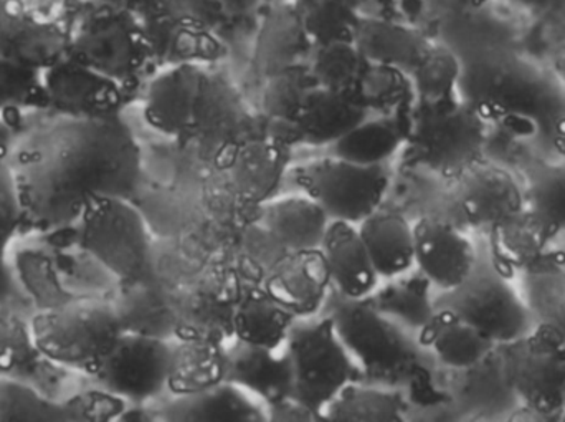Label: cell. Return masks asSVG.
<instances>
[{"mask_svg":"<svg viewBox=\"0 0 565 422\" xmlns=\"http://www.w3.org/2000/svg\"><path fill=\"white\" fill-rule=\"evenodd\" d=\"M25 219L60 231L78 224L95 199H131L142 152L121 115L66 118L39 133L10 166Z\"/></svg>","mask_w":565,"mask_h":422,"instance_id":"obj_1","label":"cell"},{"mask_svg":"<svg viewBox=\"0 0 565 422\" xmlns=\"http://www.w3.org/2000/svg\"><path fill=\"white\" fill-rule=\"evenodd\" d=\"M494 29L475 6L451 10L441 20V42L460 56L461 102L488 126L553 141L565 115L564 86L553 70L524 55L501 32L494 35Z\"/></svg>","mask_w":565,"mask_h":422,"instance_id":"obj_2","label":"cell"},{"mask_svg":"<svg viewBox=\"0 0 565 422\" xmlns=\"http://www.w3.org/2000/svg\"><path fill=\"white\" fill-rule=\"evenodd\" d=\"M68 55L122 88L156 68L151 40L141 17L116 7L89 6L70 35Z\"/></svg>","mask_w":565,"mask_h":422,"instance_id":"obj_3","label":"cell"},{"mask_svg":"<svg viewBox=\"0 0 565 422\" xmlns=\"http://www.w3.org/2000/svg\"><path fill=\"white\" fill-rule=\"evenodd\" d=\"M39 357L92 377L121 337L111 304L76 300L42 312L30 324Z\"/></svg>","mask_w":565,"mask_h":422,"instance_id":"obj_4","label":"cell"},{"mask_svg":"<svg viewBox=\"0 0 565 422\" xmlns=\"http://www.w3.org/2000/svg\"><path fill=\"white\" fill-rule=\"evenodd\" d=\"M490 126L463 102L444 108L414 106L408 123V161L447 181L483 158Z\"/></svg>","mask_w":565,"mask_h":422,"instance_id":"obj_5","label":"cell"},{"mask_svg":"<svg viewBox=\"0 0 565 422\" xmlns=\"http://www.w3.org/2000/svg\"><path fill=\"white\" fill-rule=\"evenodd\" d=\"M79 245L119 284L152 277V249L141 212L122 198H99L83 212Z\"/></svg>","mask_w":565,"mask_h":422,"instance_id":"obj_6","label":"cell"},{"mask_svg":"<svg viewBox=\"0 0 565 422\" xmlns=\"http://www.w3.org/2000/svg\"><path fill=\"white\" fill-rule=\"evenodd\" d=\"M292 398L324 421V410L354 380L355 367L328 315L298 318L289 330Z\"/></svg>","mask_w":565,"mask_h":422,"instance_id":"obj_7","label":"cell"},{"mask_svg":"<svg viewBox=\"0 0 565 422\" xmlns=\"http://www.w3.org/2000/svg\"><path fill=\"white\" fill-rule=\"evenodd\" d=\"M434 308H447L460 315L497 345L514 344L534 328L524 298L487 261H478L463 284L441 292L434 300Z\"/></svg>","mask_w":565,"mask_h":422,"instance_id":"obj_8","label":"cell"},{"mask_svg":"<svg viewBox=\"0 0 565 422\" xmlns=\"http://www.w3.org/2000/svg\"><path fill=\"white\" fill-rule=\"evenodd\" d=\"M298 184L331 221L359 225L381 209L391 176L387 166H361L329 156L305 166Z\"/></svg>","mask_w":565,"mask_h":422,"instance_id":"obj_9","label":"cell"},{"mask_svg":"<svg viewBox=\"0 0 565 422\" xmlns=\"http://www.w3.org/2000/svg\"><path fill=\"white\" fill-rule=\"evenodd\" d=\"M322 312L331 318L355 367L388 373L411 358L412 345L405 330L384 317L367 298L351 300L331 291Z\"/></svg>","mask_w":565,"mask_h":422,"instance_id":"obj_10","label":"cell"},{"mask_svg":"<svg viewBox=\"0 0 565 422\" xmlns=\"http://www.w3.org/2000/svg\"><path fill=\"white\" fill-rule=\"evenodd\" d=\"M504 377L524 408L554 416L565 408V348L543 328L508 345Z\"/></svg>","mask_w":565,"mask_h":422,"instance_id":"obj_11","label":"cell"},{"mask_svg":"<svg viewBox=\"0 0 565 422\" xmlns=\"http://www.w3.org/2000/svg\"><path fill=\"white\" fill-rule=\"evenodd\" d=\"M151 40L156 68L215 62L225 55L217 30L195 9L192 0H152L141 13Z\"/></svg>","mask_w":565,"mask_h":422,"instance_id":"obj_12","label":"cell"},{"mask_svg":"<svg viewBox=\"0 0 565 422\" xmlns=\"http://www.w3.org/2000/svg\"><path fill=\"white\" fill-rule=\"evenodd\" d=\"M169 363V340L122 331L92 377L106 393L145 404L168 391Z\"/></svg>","mask_w":565,"mask_h":422,"instance_id":"obj_13","label":"cell"},{"mask_svg":"<svg viewBox=\"0 0 565 422\" xmlns=\"http://www.w3.org/2000/svg\"><path fill=\"white\" fill-rule=\"evenodd\" d=\"M258 136H264V118L227 78L207 70L192 109L191 141L228 159Z\"/></svg>","mask_w":565,"mask_h":422,"instance_id":"obj_14","label":"cell"},{"mask_svg":"<svg viewBox=\"0 0 565 422\" xmlns=\"http://www.w3.org/2000/svg\"><path fill=\"white\" fill-rule=\"evenodd\" d=\"M451 182L458 222L467 228L498 229L526 211L524 189L513 172L483 158Z\"/></svg>","mask_w":565,"mask_h":422,"instance_id":"obj_15","label":"cell"},{"mask_svg":"<svg viewBox=\"0 0 565 422\" xmlns=\"http://www.w3.org/2000/svg\"><path fill=\"white\" fill-rule=\"evenodd\" d=\"M46 108L65 118L119 115L125 88L65 53L43 70Z\"/></svg>","mask_w":565,"mask_h":422,"instance_id":"obj_16","label":"cell"},{"mask_svg":"<svg viewBox=\"0 0 565 422\" xmlns=\"http://www.w3.org/2000/svg\"><path fill=\"white\" fill-rule=\"evenodd\" d=\"M414 261L430 285L447 292L463 284L480 259L455 222L425 215L414 224Z\"/></svg>","mask_w":565,"mask_h":422,"instance_id":"obj_17","label":"cell"},{"mask_svg":"<svg viewBox=\"0 0 565 422\" xmlns=\"http://www.w3.org/2000/svg\"><path fill=\"white\" fill-rule=\"evenodd\" d=\"M262 287L296 318L316 317L332 291L324 254L321 249L286 251Z\"/></svg>","mask_w":565,"mask_h":422,"instance_id":"obj_18","label":"cell"},{"mask_svg":"<svg viewBox=\"0 0 565 422\" xmlns=\"http://www.w3.org/2000/svg\"><path fill=\"white\" fill-rule=\"evenodd\" d=\"M205 72L204 65L195 63L159 72L146 89L142 109L146 123L179 145L191 143L192 109Z\"/></svg>","mask_w":565,"mask_h":422,"instance_id":"obj_19","label":"cell"},{"mask_svg":"<svg viewBox=\"0 0 565 422\" xmlns=\"http://www.w3.org/2000/svg\"><path fill=\"white\" fill-rule=\"evenodd\" d=\"M228 351V383L242 388L265 407L292 398V367L286 345L270 348L232 340Z\"/></svg>","mask_w":565,"mask_h":422,"instance_id":"obj_20","label":"cell"},{"mask_svg":"<svg viewBox=\"0 0 565 422\" xmlns=\"http://www.w3.org/2000/svg\"><path fill=\"white\" fill-rule=\"evenodd\" d=\"M244 288L202 282L174 304V338L228 344L234 340L235 305Z\"/></svg>","mask_w":565,"mask_h":422,"instance_id":"obj_21","label":"cell"},{"mask_svg":"<svg viewBox=\"0 0 565 422\" xmlns=\"http://www.w3.org/2000/svg\"><path fill=\"white\" fill-rule=\"evenodd\" d=\"M332 292L351 300H364L381 284L358 225L331 221L321 244Z\"/></svg>","mask_w":565,"mask_h":422,"instance_id":"obj_22","label":"cell"},{"mask_svg":"<svg viewBox=\"0 0 565 422\" xmlns=\"http://www.w3.org/2000/svg\"><path fill=\"white\" fill-rule=\"evenodd\" d=\"M265 82L262 96L264 136L292 149L301 145L299 118L318 83L309 65L289 66Z\"/></svg>","mask_w":565,"mask_h":422,"instance_id":"obj_23","label":"cell"},{"mask_svg":"<svg viewBox=\"0 0 565 422\" xmlns=\"http://www.w3.org/2000/svg\"><path fill=\"white\" fill-rule=\"evenodd\" d=\"M315 49L291 0H285L262 20L255 45V70L267 80L289 66L309 65Z\"/></svg>","mask_w":565,"mask_h":422,"instance_id":"obj_24","label":"cell"},{"mask_svg":"<svg viewBox=\"0 0 565 422\" xmlns=\"http://www.w3.org/2000/svg\"><path fill=\"white\" fill-rule=\"evenodd\" d=\"M68 40L53 23L12 12L0 0V59L43 72L68 52Z\"/></svg>","mask_w":565,"mask_h":422,"instance_id":"obj_25","label":"cell"},{"mask_svg":"<svg viewBox=\"0 0 565 422\" xmlns=\"http://www.w3.org/2000/svg\"><path fill=\"white\" fill-rule=\"evenodd\" d=\"M291 148L258 136L238 148L228 161V172L245 201L264 205L275 198L289 165Z\"/></svg>","mask_w":565,"mask_h":422,"instance_id":"obj_26","label":"cell"},{"mask_svg":"<svg viewBox=\"0 0 565 422\" xmlns=\"http://www.w3.org/2000/svg\"><path fill=\"white\" fill-rule=\"evenodd\" d=\"M354 43L369 62L394 66L408 76L431 46V40L414 27L367 15L359 22Z\"/></svg>","mask_w":565,"mask_h":422,"instance_id":"obj_27","label":"cell"},{"mask_svg":"<svg viewBox=\"0 0 565 422\" xmlns=\"http://www.w3.org/2000/svg\"><path fill=\"white\" fill-rule=\"evenodd\" d=\"M418 341L430 348L441 363L457 370L477 367L497 347L487 335L447 308H434L418 330Z\"/></svg>","mask_w":565,"mask_h":422,"instance_id":"obj_28","label":"cell"},{"mask_svg":"<svg viewBox=\"0 0 565 422\" xmlns=\"http://www.w3.org/2000/svg\"><path fill=\"white\" fill-rule=\"evenodd\" d=\"M331 219L309 196H286L262 205V225L285 251L321 249Z\"/></svg>","mask_w":565,"mask_h":422,"instance_id":"obj_29","label":"cell"},{"mask_svg":"<svg viewBox=\"0 0 565 422\" xmlns=\"http://www.w3.org/2000/svg\"><path fill=\"white\" fill-rule=\"evenodd\" d=\"M171 422H265L267 410L247 391L224 381L188 397H174L162 410Z\"/></svg>","mask_w":565,"mask_h":422,"instance_id":"obj_30","label":"cell"},{"mask_svg":"<svg viewBox=\"0 0 565 422\" xmlns=\"http://www.w3.org/2000/svg\"><path fill=\"white\" fill-rule=\"evenodd\" d=\"M358 229L381 281H391L415 267L414 224L404 215L379 209Z\"/></svg>","mask_w":565,"mask_h":422,"instance_id":"obj_31","label":"cell"},{"mask_svg":"<svg viewBox=\"0 0 565 422\" xmlns=\"http://www.w3.org/2000/svg\"><path fill=\"white\" fill-rule=\"evenodd\" d=\"M227 345L175 338V344H171L169 393L188 397L224 383L228 368Z\"/></svg>","mask_w":565,"mask_h":422,"instance_id":"obj_32","label":"cell"},{"mask_svg":"<svg viewBox=\"0 0 565 422\" xmlns=\"http://www.w3.org/2000/svg\"><path fill=\"white\" fill-rule=\"evenodd\" d=\"M174 304L175 300L149 277L119 285L111 305L122 331L169 340L174 338Z\"/></svg>","mask_w":565,"mask_h":422,"instance_id":"obj_33","label":"cell"},{"mask_svg":"<svg viewBox=\"0 0 565 422\" xmlns=\"http://www.w3.org/2000/svg\"><path fill=\"white\" fill-rule=\"evenodd\" d=\"M296 320L262 285H254L242 291L235 305L234 340L282 347Z\"/></svg>","mask_w":565,"mask_h":422,"instance_id":"obj_34","label":"cell"},{"mask_svg":"<svg viewBox=\"0 0 565 422\" xmlns=\"http://www.w3.org/2000/svg\"><path fill=\"white\" fill-rule=\"evenodd\" d=\"M411 118L367 116L348 135L329 146L331 156L361 166H384L404 148Z\"/></svg>","mask_w":565,"mask_h":422,"instance_id":"obj_35","label":"cell"},{"mask_svg":"<svg viewBox=\"0 0 565 422\" xmlns=\"http://www.w3.org/2000/svg\"><path fill=\"white\" fill-rule=\"evenodd\" d=\"M367 116V113L348 96L329 92L318 85L312 89L308 105L299 118L301 145L312 148L334 145Z\"/></svg>","mask_w":565,"mask_h":422,"instance_id":"obj_36","label":"cell"},{"mask_svg":"<svg viewBox=\"0 0 565 422\" xmlns=\"http://www.w3.org/2000/svg\"><path fill=\"white\" fill-rule=\"evenodd\" d=\"M351 99L369 116L407 119L415 106L414 85L402 70L371 62Z\"/></svg>","mask_w":565,"mask_h":422,"instance_id":"obj_37","label":"cell"},{"mask_svg":"<svg viewBox=\"0 0 565 422\" xmlns=\"http://www.w3.org/2000/svg\"><path fill=\"white\" fill-rule=\"evenodd\" d=\"M460 56L447 43L431 42L420 65L412 72L415 106L444 108L460 102Z\"/></svg>","mask_w":565,"mask_h":422,"instance_id":"obj_38","label":"cell"},{"mask_svg":"<svg viewBox=\"0 0 565 422\" xmlns=\"http://www.w3.org/2000/svg\"><path fill=\"white\" fill-rule=\"evenodd\" d=\"M316 46L354 42L362 13L352 0H291Z\"/></svg>","mask_w":565,"mask_h":422,"instance_id":"obj_39","label":"cell"},{"mask_svg":"<svg viewBox=\"0 0 565 422\" xmlns=\"http://www.w3.org/2000/svg\"><path fill=\"white\" fill-rule=\"evenodd\" d=\"M524 302L534 327L553 335L565 348V272L536 268L524 278Z\"/></svg>","mask_w":565,"mask_h":422,"instance_id":"obj_40","label":"cell"},{"mask_svg":"<svg viewBox=\"0 0 565 422\" xmlns=\"http://www.w3.org/2000/svg\"><path fill=\"white\" fill-rule=\"evenodd\" d=\"M404 407L391 391L349 383L324 410V421L338 422H401Z\"/></svg>","mask_w":565,"mask_h":422,"instance_id":"obj_41","label":"cell"},{"mask_svg":"<svg viewBox=\"0 0 565 422\" xmlns=\"http://www.w3.org/2000/svg\"><path fill=\"white\" fill-rule=\"evenodd\" d=\"M369 63L354 42H334L316 46L309 70L321 88L351 98Z\"/></svg>","mask_w":565,"mask_h":422,"instance_id":"obj_42","label":"cell"},{"mask_svg":"<svg viewBox=\"0 0 565 422\" xmlns=\"http://www.w3.org/2000/svg\"><path fill=\"white\" fill-rule=\"evenodd\" d=\"M407 274L391 278L384 287L375 288L367 300L402 330L407 327L420 330L434 314V305H428L424 292L418 288L424 275L420 274V278L415 282V278H407Z\"/></svg>","mask_w":565,"mask_h":422,"instance_id":"obj_43","label":"cell"},{"mask_svg":"<svg viewBox=\"0 0 565 422\" xmlns=\"http://www.w3.org/2000/svg\"><path fill=\"white\" fill-rule=\"evenodd\" d=\"M524 202L546 231L565 229V162L540 166L524 189Z\"/></svg>","mask_w":565,"mask_h":422,"instance_id":"obj_44","label":"cell"},{"mask_svg":"<svg viewBox=\"0 0 565 422\" xmlns=\"http://www.w3.org/2000/svg\"><path fill=\"white\" fill-rule=\"evenodd\" d=\"M46 108L42 70L0 59V113Z\"/></svg>","mask_w":565,"mask_h":422,"instance_id":"obj_45","label":"cell"},{"mask_svg":"<svg viewBox=\"0 0 565 422\" xmlns=\"http://www.w3.org/2000/svg\"><path fill=\"white\" fill-rule=\"evenodd\" d=\"M65 408L50 403L23 384L0 377V421H62Z\"/></svg>","mask_w":565,"mask_h":422,"instance_id":"obj_46","label":"cell"},{"mask_svg":"<svg viewBox=\"0 0 565 422\" xmlns=\"http://www.w3.org/2000/svg\"><path fill=\"white\" fill-rule=\"evenodd\" d=\"M25 219L22 198L12 168L0 172V298L10 291L9 268H7V251L15 238L20 224Z\"/></svg>","mask_w":565,"mask_h":422,"instance_id":"obj_47","label":"cell"},{"mask_svg":"<svg viewBox=\"0 0 565 422\" xmlns=\"http://www.w3.org/2000/svg\"><path fill=\"white\" fill-rule=\"evenodd\" d=\"M36 355L32 330L20 318L0 310V377L22 370Z\"/></svg>","mask_w":565,"mask_h":422,"instance_id":"obj_48","label":"cell"},{"mask_svg":"<svg viewBox=\"0 0 565 422\" xmlns=\"http://www.w3.org/2000/svg\"><path fill=\"white\" fill-rule=\"evenodd\" d=\"M483 2L503 3L508 9L537 19L565 23V0H483Z\"/></svg>","mask_w":565,"mask_h":422,"instance_id":"obj_49","label":"cell"},{"mask_svg":"<svg viewBox=\"0 0 565 422\" xmlns=\"http://www.w3.org/2000/svg\"><path fill=\"white\" fill-rule=\"evenodd\" d=\"M268 421H322L318 414L312 413L305 404L296 401L295 398L282 401V403L274 404L267 408Z\"/></svg>","mask_w":565,"mask_h":422,"instance_id":"obj_50","label":"cell"},{"mask_svg":"<svg viewBox=\"0 0 565 422\" xmlns=\"http://www.w3.org/2000/svg\"><path fill=\"white\" fill-rule=\"evenodd\" d=\"M13 131L9 123L0 116V172L9 168L12 158Z\"/></svg>","mask_w":565,"mask_h":422,"instance_id":"obj_51","label":"cell"},{"mask_svg":"<svg viewBox=\"0 0 565 422\" xmlns=\"http://www.w3.org/2000/svg\"><path fill=\"white\" fill-rule=\"evenodd\" d=\"M88 3L89 6H106L116 7V9L131 10V12L141 15V13L151 6L152 0H88Z\"/></svg>","mask_w":565,"mask_h":422,"instance_id":"obj_52","label":"cell"},{"mask_svg":"<svg viewBox=\"0 0 565 422\" xmlns=\"http://www.w3.org/2000/svg\"><path fill=\"white\" fill-rule=\"evenodd\" d=\"M221 2L224 3L232 19V17L250 15L260 7L262 0H221Z\"/></svg>","mask_w":565,"mask_h":422,"instance_id":"obj_53","label":"cell"},{"mask_svg":"<svg viewBox=\"0 0 565 422\" xmlns=\"http://www.w3.org/2000/svg\"><path fill=\"white\" fill-rule=\"evenodd\" d=\"M556 78L559 80L561 85L565 88V35L563 40L557 43L556 50H554L553 65H551Z\"/></svg>","mask_w":565,"mask_h":422,"instance_id":"obj_54","label":"cell"},{"mask_svg":"<svg viewBox=\"0 0 565 422\" xmlns=\"http://www.w3.org/2000/svg\"><path fill=\"white\" fill-rule=\"evenodd\" d=\"M553 145L565 156V115L554 128Z\"/></svg>","mask_w":565,"mask_h":422,"instance_id":"obj_55","label":"cell"}]
</instances>
